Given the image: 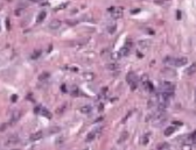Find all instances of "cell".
Returning <instances> with one entry per match:
<instances>
[{
	"instance_id": "1",
	"label": "cell",
	"mask_w": 196,
	"mask_h": 150,
	"mask_svg": "<svg viewBox=\"0 0 196 150\" xmlns=\"http://www.w3.org/2000/svg\"><path fill=\"white\" fill-rule=\"evenodd\" d=\"M174 90H175V87H174V85H173L172 83L163 82L161 84V92L167 93L168 96H170V97H173V94H174Z\"/></svg>"
},
{
	"instance_id": "2",
	"label": "cell",
	"mask_w": 196,
	"mask_h": 150,
	"mask_svg": "<svg viewBox=\"0 0 196 150\" xmlns=\"http://www.w3.org/2000/svg\"><path fill=\"white\" fill-rule=\"evenodd\" d=\"M107 11L110 12L111 15H112L115 19L123 18V15H124V10H123L121 7H110Z\"/></svg>"
},
{
	"instance_id": "3",
	"label": "cell",
	"mask_w": 196,
	"mask_h": 150,
	"mask_svg": "<svg viewBox=\"0 0 196 150\" xmlns=\"http://www.w3.org/2000/svg\"><path fill=\"white\" fill-rule=\"evenodd\" d=\"M126 80H127V83L131 85L132 90H134L135 86H137V83H138V77L135 76V73H133V72L129 73V75L126 76Z\"/></svg>"
},
{
	"instance_id": "4",
	"label": "cell",
	"mask_w": 196,
	"mask_h": 150,
	"mask_svg": "<svg viewBox=\"0 0 196 150\" xmlns=\"http://www.w3.org/2000/svg\"><path fill=\"white\" fill-rule=\"evenodd\" d=\"M188 63V58L187 57H177V58H173V66H183Z\"/></svg>"
},
{
	"instance_id": "5",
	"label": "cell",
	"mask_w": 196,
	"mask_h": 150,
	"mask_svg": "<svg viewBox=\"0 0 196 150\" xmlns=\"http://www.w3.org/2000/svg\"><path fill=\"white\" fill-rule=\"evenodd\" d=\"M48 27L49 29H52V30H56L61 27V21H58V20H53V21H50V23L48 24Z\"/></svg>"
},
{
	"instance_id": "6",
	"label": "cell",
	"mask_w": 196,
	"mask_h": 150,
	"mask_svg": "<svg viewBox=\"0 0 196 150\" xmlns=\"http://www.w3.org/2000/svg\"><path fill=\"white\" fill-rule=\"evenodd\" d=\"M43 137V131H36V133H34L33 135H30V141H39V140H41Z\"/></svg>"
},
{
	"instance_id": "7",
	"label": "cell",
	"mask_w": 196,
	"mask_h": 150,
	"mask_svg": "<svg viewBox=\"0 0 196 150\" xmlns=\"http://www.w3.org/2000/svg\"><path fill=\"white\" fill-rule=\"evenodd\" d=\"M195 72H196V63H193L191 65H189V66L186 69V75H188V76L194 75Z\"/></svg>"
},
{
	"instance_id": "8",
	"label": "cell",
	"mask_w": 196,
	"mask_h": 150,
	"mask_svg": "<svg viewBox=\"0 0 196 150\" xmlns=\"http://www.w3.org/2000/svg\"><path fill=\"white\" fill-rule=\"evenodd\" d=\"M130 50H131V48H129L127 45H124V47L119 50V54L121 55V57H126L130 54Z\"/></svg>"
},
{
	"instance_id": "9",
	"label": "cell",
	"mask_w": 196,
	"mask_h": 150,
	"mask_svg": "<svg viewBox=\"0 0 196 150\" xmlns=\"http://www.w3.org/2000/svg\"><path fill=\"white\" fill-rule=\"evenodd\" d=\"M20 115H21L20 111L15 109V111L13 112V115H12V121H11V123H15V122H16L20 119Z\"/></svg>"
},
{
	"instance_id": "10",
	"label": "cell",
	"mask_w": 196,
	"mask_h": 150,
	"mask_svg": "<svg viewBox=\"0 0 196 150\" xmlns=\"http://www.w3.org/2000/svg\"><path fill=\"white\" fill-rule=\"evenodd\" d=\"M149 44H151V42H149V41H147V40H144V41H139L138 45H139V48H140V49H146L149 45Z\"/></svg>"
},
{
	"instance_id": "11",
	"label": "cell",
	"mask_w": 196,
	"mask_h": 150,
	"mask_svg": "<svg viewBox=\"0 0 196 150\" xmlns=\"http://www.w3.org/2000/svg\"><path fill=\"white\" fill-rule=\"evenodd\" d=\"M79 111H81V113H83V114H89V113H91L92 108H91V106H89V105H85V106L81 107Z\"/></svg>"
},
{
	"instance_id": "12",
	"label": "cell",
	"mask_w": 196,
	"mask_h": 150,
	"mask_svg": "<svg viewBox=\"0 0 196 150\" xmlns=\"http://www.w3.org/2000/svg\"><path fill=\"white\" fill-rule=\"evenodd\" d=\"M18 142H19V137H18V136H12V137L8 139V141L6 142V144L11 145V144H15V143H18Z\"/></svg>"
},
{
	"instance_id": "13",
	"label": "cell",
	"mask_w": 196,
	"mask_h": 150,
	"mask_svg": "<svg viewBox=\"0 0 196 150\" xmlns=\"http://www.w3.org/2000/svg\"><path fill=\"white\" fill-rule=\"evenodd\" d=\"M175 129H176V128H175V127L170 126V127H168L167 129H166V130H165V133H163V134H165V135H166V136H169V135H172L173 133H174V131H175Z\"/></svg>"
},
{
	"instance_id": "14",
	"label": "cell",
	"mask_w": 196,
	"mask_h": 150,
	"mask_svg": "<svg viewBox=\"0 0 196 150\" xmlns=\"http://www.w3.org/2000/svg\"><path fill=\"white\" fill-rule=\"evenodd\" d=\"M127 136H129V134H127V131H124L121 135L119 136V140H118V143H123L126 139H127Z\"/></svg>"
},
{
	"instance_id": "15",
	"label": "cell",
	"mask_w": 196,
	"mask_h": 150,
	"mask_svg": "<svg viewBox=\"0 0 196 150\" xmlns=\"http://www.w3.org/2000/svg\"><path fill=\"white\" fill-rule=\"evenodd\" d=\"M46 12H41L40 14H39V16H38V19H36V22L38 23H40V22H42L43 20H44V18H46Z\"/></svg>"
},
{
	"instance_id": "16",
	"label": "cell",
	"mask_w": 196,
	"mask_h": 150,
	"mask_svg": "<svg viewBox=\"0 0 196 150\" xmlns=\"http://www.w3.org/2000/svg\"><path fill=\"white\" fill-rule=\"evenodd\" d=\"M95 137H96V133H95V131H91V133H89V134H88L85 141H86V142H90V141H92Z\"/></svg>"
},
{
	"instance_id": "17",
	"label": "cell",
	"mask_w": 196,
	"mask_h": 150,
	"mask_svg": "<svg viewBox=\"0 0 196 150\" xmlns=\"http://www.w3.org/2000/svg\"><path fill=\"white\" fill-rule=\"evenodd\" d=\"M48 77H49V73H48V72H42L40 76H39V80H40V82H43V80H46Z\"/></svg>"
},
{
	"instance_id": "18",
	"label": "cell",
	"mask_w": 196,
	"mask_h": 150,
	"mask_svg": "<svg viewBox=\"0 0 196 150\" xmlns=\"http://www.w3.org/2000/svg\"><path fill=\"white\" fill-rule=\"evenodd\" d=\"M159 150H165V149H169V144L168 143H162L161 145H159L158 147Z\"/></svg>"
},
{
	"instance_id": "19",
	"label": "cell",
	"mask_w": 196,
	"mask_h": 150,
	"mask_svg": "<svg viewBox=\"0 0 196 150\" xmlns=\"http://www.w3.org/2000/svg\"><path fill=\"white\" fill-rule=\"evenodd\" d=\"M118 68V65H117V64H107V65H106V69H109V70H115V69H117Z\"/></svg>"
},
{
	"instance_id": "20",
	"label": "cell",
	"mask_w": 196,
	"mask_h": 150,
	"mask_svg": "<svg viewBox=\"0 0 196 150\" xmlns=\"http://www.w3.org/2000/svg\"><path fill=\"white\" fill-rule=\"evenodd\" d=\"M149 140V134H146L144 136V141H143V144H147V141Z\"/></svg>"
},
{
	"instance_id": "21",
	"label": "cell",
	"mask_w": 196,
	"mask_h": 150,
	"mask_svg": "<svg viewBox=\"0 0 196 150\" xmlns=\"http://www.w3.org/2000/svg\"><path fill=\"white\" fill-rule=\"evenodd\" d=\"M116 30V26L112 24V26H109V33H115Z\"/></svg>"
},
{
	"instance_id": "22",
	"label": "cell",
	"mask_w": 196,
	"mask_h": 150,
	"mask_svg": "<svg viewBox=\"0 0 196 150\" xmlns=\"http://www.w3.org/2000/svg\"><path fill=\"white\" fill-rule=\"evenodd\" d=\"M42 115H47L48 118H50V116H52V115H50V113H49V112H48L47 109H43V112H42Z\"/></svg>"
},
{
	"instance_id": "23",
	"label": "cell",
	"mask_w": 196,
	"mask_h": 150,
	"mask_svg": "<svg viewBox=\"0 0 196 150\" xmlns=\"http://www.w3.org/2000/svg\"><path fill=\"white\" fill-rule=\"evenodd\" d=\"M32 2H41V1H43V0H30Z\"/></svg>"
},
{
	"instance_id": "24",
	"label": "cell",
	"mask_w": 196,
	"mask_h": 150,
	"mask_svg": "<svg viewBox=\"0 0 196 150\" xmlns=\"http://www.w3.org/2000/svg\"><path fill=\"white\" fill-rule=\"evenodd\" d=\"M15 100H16V96H13V97H12V101L14 102Z\"/></svg>"
},
{
	"instance_id": "25",
	"label": "cell",
	"mask_w": 196,
	"mask_h": 150,
	"mask_svg": "<svg viewBox=\"0 0 196 150\" xmlns=\"http://www.w3.org/2000/svg\"><path fill=\"white\" fill-rule=\"evenodd\" d=\"M194 98H195V101H196V88H195V93H194Z\"/></svg>"
}]
</instances>
